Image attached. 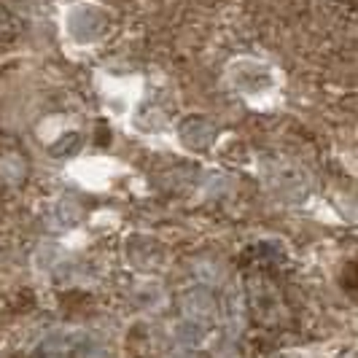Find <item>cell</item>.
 Segmentation results:
<instances>
[{
    "label": "cell",
    "mask_w": 358,
    "mask_h": 358,
    "mask_svg": "<svg viewBox=\"0 0 358 358\" xmlns=\"http://www.w3.org/2000/svg\"><path fill=\"white\" fill-rule=\"evenodd\" d=\"M180 135H183V141L189 145H194V148H205V145L210 143L215 138V129L213 124H208V122H199V119H189L183 129H180Z\"/></svg>",
    "instance_id": "cell-2"
},
{
    "label": "cell",
    "mask_w": 358,
    "mask_h": 358,
    "mask_svg": "<svg viewBox=\"0 0 358 358\" xmlns=\"http://www.w3.org/2000/svg\"><path fill=\"white\" fill-rule=\"evenodd\" d=\"M186 310H189L194 318H205V315L213 310V302H210V296H205V294H189Z\"/></svg>",
    "instance_id": "cell-3"
},
{
    "label": "cell",
    "mask_w": 358,
    "mask_h": 358,
    "mask_svg": "<svg viewBox=\"0 0 358 358\" xmlns=\"http://www.w3.org/2000/svg\"><path fill=\"white\" fill-rule=\"evenodd\" d=\"M71 22H78V27H71V33L78 41H94V38L100 36V30H103V17L94 14L92 8H84V6L73 11Z\"/></svg>",
    "instance_id": "cell-1"
}]
</instances>
